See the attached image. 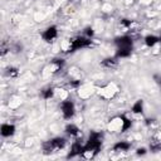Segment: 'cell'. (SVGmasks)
Here are the masks:
<instances>
[{
  "instance_id": "6da1fadb",
  "label": "cell",
  "mask_w": 161,
  "mask_h": 161,
  "mask_svg": "<svg viewBox=\"0 0 161 161\" xmlns=\"http://www.w3.org/2000/svg\"><path fill=\"white\" fill-rule=\"evenodd\" d=\"M91 44V40L85 37H75L69 40V50H77L79 48H86Z\"/></svg>"
},
{
  "instance_id": "7a4b0ae2",
  "label": "cell",
  "mask_w": 161,
  "mask_h": 161,
  "mask_svg": "<svg viewBox=\"0 0 161 161\" xmlns=\"http://www.w3.org/2000/svg\"><path fill=\"white\" fill-rule=\"evenodd\" d=\"M65 145V140L64 138H53L50 141H48L45 145H44V150L47 152H54V151H58L60 148H63Z\"/></svg>"
},
{
  "instance_id": "3957f363",
  "label": "cell",
  "mask_w": 161,
  "mask_h": 161,
  "mask_svg": "<svg viewBox=\"0 0 161 161\" xmlns=\"http://www.w3.org/2000/svg\"><path fill=\"white\" fill-rule=\"evenodd\" d=\"M74 111H75V110H74L73 102L67 101V100H64V101L62 102V113H63L64 118H72L73 115H74Z\"/></svg>"
},
{
  "instance_id": "277c9868",
  "label": "cell",
  "mask_w": 161,
  "mask_h": 161,
  "mask_svg": "<svg viewBox=\"0 0 161 161\" xmlns=\"http://www.w3.org/2000/svg\"><path fill=\"white\" fill-rule=\"evenodd\" d=\"M117 93V88L115 85H107L106 87H103L102 90H100V96L106 98V100H111L115 97V95Z\"/></svg>"
},
{
  "instance_id": "5b68a950",
  "label": "cell",
  "mask_w": 161,
  "mask_h": 161,
  "mask_svg": "<svg viewBox=\"0 0 161 161\" xmlns=\"http://www.w3.org/2000/svg\"><path fill=\"white\" fill-rule=\"evenodd\" d=\"M122 126H123V116L116 117L108 123V130L112 132H117V131L122 132Z\"/></svg>"
},
{
  "instance_id": "8992f818",
  "label": "cell",
  "mask_w": 161,
  "mask_h": 161,
  "mask_svg": "<svg viewBox=\"0 0 161 161\" xmlns=\"http://www.w3.org/2000/svg\"><path fill=\"white\" fill-rule=\"evenodd\" d=\"M42 37H43V39L47 40V42L53 40V39L57 37V28H55V27H49V28H47V29L44 30V33H43Z\"/></svg>"
},
{
  "instance_id": "52a82bcc",
  "label": "cell",
  "mask_w": 161,
  "mask_h": 161,
  "mask_svg": "<svg viewBox=\"0 0 161 161\" xmlns=\"http://www.w3.org/2000/svg\"><path fill=\"white\" fill-rule=\"evenodd\" d=\"M117 48H132V40L128 37H121L116 39Z\"/></svg>"
},
{
  "instance_id": "ba28073f",
  "label": "cell",
  "mask_w": 161,
  "mask_h": 161,
  "mask_svg": "<svg viewBox=\"0 0 161 161\" xmlns=\"http://www.w3.org/2000/svg\"><path fill=\"white\" fill-rule=\"evenodd\" d=\"M14 132H15V127H14L13 125H10V123H4V125L2 126V135H3L4 137L12 136V135H14Z\"/></svg>"
},
{
  "instance_id": "9c48e42d",
  "label": "cell",
  "mask_w": 161,
  "mask_h": 161,
  "mask_svg": "<svg viewBox=\"0 0 161 161\" xmlns=\"http://www.w3.org/2000/svg\"><path fill=\"white\" fill-rule=\"evenodd\" d=\"M130 148V143L128 142H118L113 146V151H117V152H125Z\"/></svg>"
},
{
  "instance_id": "30bf717a",
  "label": "cell",
  "mask_w": 161,
  "mask_h": 161,
  "mask_svg": "<svg viewBox=\"0 0 161 161\" xmlns=\"http://www.w3.org/2000/svg\"><path fill=\"white\" fill-rule=\"evenodd\" d=\"M131 52H132V48H117V57H121V58L128 57Z\"/></svg>"
},
{
  "instance_id": "8fae6325",
  "label": "cell",
  "mask_w": 161,
  "mask_h": 161,
  "mask_svg": "<svg viewBox=\"0 0 161 161\" xmlns=\"http://www.w3.org/2000/svg\"><path fill=\"white\" fill-rule=\"evenodd\" d=\"M157 42H158V38L155 37V35H147V37L145 38V43H146L147 47H153Z\"/></svg>"
},
{
  "instance_id": "7c38bea8",
  "label": "cell",
  "mask_w": 161,
  "mask_h": 161,
  "mask_svg": "<svg viewBox=\"0 0 161 161\" xmlns=\"http://www.w3.org/2000/svg\"><path fill=\"white\" fill-rule=\"evenodd\" d=\"M92 93V88H90V86H83L82 88H79V96L82 97H88Z\"/></svg>"
},
{
  "instance_id": "4fadbf2b",
  "label": "cell",
  "mask_w": 161,
  "mask_h": 161,
  "mask_svg": "<svg viewBox=\"0 0 161 161\" xmlns=\"http://www.w3.org/2000/svg\"><path fill=\"white\" fill-rule=\"evenodd\" d=\"M65 131H67L69 135H73V136H77V135L79 133V130H78V127H77L75 125H68V126L65 127Z\"/></svg>"
},
{
  "instance_id": "5bb4252c",
  "label": "cell",
  "mask_w": 161,
  "mask_h": 161,
  "mask_svg": "<svg viewBox=\"0 0 161 161\" xmlns=\"http://www.w3.org/2000/svg\"><path fill=\"white\" fill-rule=\"evenodd\" d=\"M142 108H143L142 101H137V102L133 105V107H132V112H133V113H141V112H142Z\"/></svg>"
},
{
  "instance_id": "9a60e30c",
  "label": "cell",
  "mask_w": 161,
  "mask_h": 161,
  "mask_svg": "<svg viewBox=\"0 0 161 161\" xmlns=\"http://www.w3.org/2000/svg\"><path fill=\"white\" fill-rule=\"evenodd\" d=\"M82 151H83V146H80L79 143H74L73 145V147H72V156L73 155H75V153H82Z\"/></svg>"
},
{
  "instance_id": "2e32d148",
  "label": "cell",
  "mask_w": 161,
  "mask_h": 161,
  "mask_svg": "<svg viewBox=\"0 0 161 161\" xmlns=\"http://www.w3.org/2000/svg\"><path fill=\"white\" fill-rule=\"evenodd\" d=\"M54 95H55V92H54V90H52V88H48V90L43 91V97H44L45 100H49V98H52Z\"/></svg>"
},
{
  "instance_id": "e0dca14e",
  "label": "cell",
  "mask_w": 161,
  "mask_h": 161,
  "mask_svg": "<svg viewBox=\"0 0 161 161\" xmlns=\"http://www.w3.org/2000/svg\"><path fill=\"white\" fill-rule=\"evenodd\" d=\"M130 127H131V121H130L128 118L123 117V126H122V132H123V131H126V130H128Z\"/></svg>"
},
{
  "instance_id": "ac0fdd59",
  "label": "cell",
  "mask_w": 161,
  "mask_h": 161,
  "mask_svg": "<svg viewBox=\"0 0 161 161\" xmlns=\"http://www.w3.org/2000/svg\"><path fill=\"white\" fill-rule=\"evenodd\" d=\"M103 65L113 67V65H116V60H115V59H105V60H103Z\"/></svg>"
},
{
  "instance_id": "d6986e66",
  "label": "cell",
  "mask_w": 161,
  "mask_h": 161,
  "mask_svg": "<svg viewBox=\"0 0 161 161\" xmlns=\"http://www.w3.org/2000/svg\"><path fill=\"white\" fill-rule=\"evenodd\" d=\"M137 152H138L140 155H141V153L143 155V153H145V148H138V150H137Z\"/></svg>"
},
{
  "instance_id": "ffe728a7",
  "label": "cell",
  "mask_w": 161,
  "mask_h": 161,
  "mask_svg": "<svg viewBox=\"0 0 161 161\" xmlns=\"http://www.w3.org/2000/svg\"><path fill=\"white\" fill-rule=\"evenodd\" d=\"M157 82H158V85H160V86H161V78H160V79H158V80H157Z\"/></svg>"
},
{
  "instance_id": "44dd1931",
  "label": "cell",
  "mask_w": 161,
  "mask_h": 161,
  "mask_svg": "<svg viewBox=\"0 0 161 161\" xmlns=\"http://www.w3.org/2000/svg\"><path fill=\"white\" fill-rule=\"evenodd\" d=\"M158 40H160V42H161V37H160V38H158Z\"/></svg>"
}]
</instances>
